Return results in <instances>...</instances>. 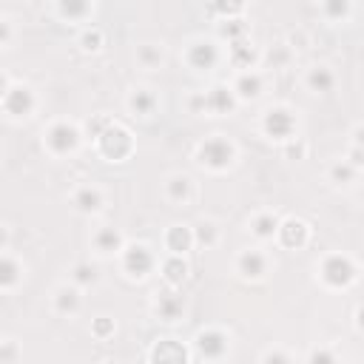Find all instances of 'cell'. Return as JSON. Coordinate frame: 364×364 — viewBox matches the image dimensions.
Here are the masks:
<instances>
[{"mask_svg":"<svg viewBox=\"0 0 364 364\" xmlns=\"http://www.w3.org/2000/svg\"><path fill=\"white\" fill-rule=\"evenodd\" d=\"M165 193H168V200L171 202H188L191 200V180L177 174L165 182Z\"/></svg>","mask_w":364,"mask_h":364,"instance_id":"cell-21","label":"cell"},{"mask_svg":"<svg viewBox=\"0 0 364 364\" xmlns=\"http://www.w3.org/2000/svg\"><path fill=\"white\" fill-rule=\"evenodd\" d=\"M162 271H165V279L171 285H182L185 276H188V265H185L182 256H171V259L162 262Z\"/></svg>","mask_w":364,"mask_h":364,"instance_id":"cell-23","label":"cell"},{"mask_svg":"<svg viewBox=\"0 0 364 364\" xmlns=\"http://www.w3.org/2000/svg\"><path fill=\"white\" fill-rule=\"evenodd\" d=\"M3 106L12 117H29L35 108V94L26 86H9L6 97H3Z\"/></svg>","mask_w":364,"mask_h":364,"instance_id":"cell-7","label":"cell"},{"mask_svg":"<svg viewBox=\"0 0 364 364\" xmlns=\"http://www.w3.org/2000/svg\"><path fill=\"white\" fill-rule=\"evenodd\" d=\"M151 364H188V350L177 338H162L151 350Z\"/></svg>","mask_w":364,"mask_h":364,"instance_id":"cell-9","label":"cell"},{"mask_svg":"<svg viewBox=\"0 0 364 364\" xmlns=\"http://www.w3.org/2000/svg\"><path fill=\"white\" fill-rule=\"evenodd\" d=\"M216 236H220V231H216L213 222H200V225H197V233H193V239L202 242V245H213Z\"/></svg>","mask_w":364,"mask_h":364,"instance_id":"cell-27","label":"cell"},{"mask_svg":"<svg viewBox=\"0 0 364 364\" xmlns=\"http://www.w3.org/2000/svg\"><path fill=\"white\" fill-rule=\"evenodd\" d=\"M251 228H253V233L259 236V239H271L276 231H279V220L274 213H259L256 220L251 222Z\"/></svg>","mask_w":364,"mask_h":364,"instance_id":"cell-24","label":"cell"},{"mask_svg":"<svg viewBox=\"0 0 364 364\" xmlns=\"http://www.w3.org/2000/svg\"><path fill=\"white\" fill-rule=\"evenodd\" d=\"M197 350L208 358V361H220L228 353V336L222 330H202L197 336Z\"/></svg>","mask_w":364,"mask_h":364,"instance_id":"cell-8","label":"cell"},{"mask_svg":"<svg viewBox=\"0 0 364 364\" xmlns=\"http://www.w3.org/2000/svg\"><path fill=\"white\" fill-rule=\"evenodd\" d=\"M94 333H97V336H108V333H114V322L106 319V316H103V319H97V322H94Z\"/></svg>","mask_w":364,"mask_h":364,"instance_id":"cell-34","label":"cell"},{"mask_svg":"<svg viewBox=\"0 0 364 364\" xmlns=\"http://www.w3.org/2000/svg\"><path fill=\"white\" fill-rule=\"evenodd\" d=\"M265 364H290V358L282 350H271V353H265Z\"/></svg>","mask_w":364,"mask_h":364,"instance_id":"cell-35","label":"cell"},{"mask_svg":"<svg viewBox=\"0 0 364 364\" xmlns=\"http://www.w3.org/2000/svg\"><path fill=\"white\" fill-rule=\"evenodd\" d=\"M330 177H333V182H338V185H345V182H350V180L356 177V168H350L347 162H338V165H333V171H330Z\"/></svg>","mask_w":364,"mask_h":364,"instance_id":"cell-28","label":"cell"},{"mask_svg":"<svg viewBox=\"0 0 364 364\" xmlns=\"http://www.w3.org/2000/svg\"><path fill=\"white\" fill-rule=\"evenodd\" d=\"M202 108L205 111H213V114H225L233 108V91H228L225 86L213 88L208 94H202Z\"/></svg>","mask_w":364,"mask_h":364,"instance_id":"cell-13","label":"cell"},{"mask_svg":"<svg viewBox=\"0 0 364 364\" xmlns=\"http://www.w3.org/2000/svg\"><path fill=\"white\" fill-rule=\"evenodd\" d=\"M165 245H168V251H171V256H182L193 245V233L185 225H174L165 233Z\"/></svg>","mask_w":364,"mask_h":364,"instance_id":"cell-14","label":"cell"},{"mask_svg":"<svg viewBox=\"0 0 364 364\" xmlns=\"http://www.w3.org/2000/svg\"><path fill=\"white\" fill-rule=\"evenodd\" d=\"M103 364H119V361H103Z\"/></svg>","mask_w":364,"mask_h":364,"instance_id":"cell-40","label":"cell"},{"mask_svg":"<svg viewBox=\"0 0 364 364\" xmlns=\"http://www.w3.org/2000/svg\"><path fill=\"white\" fill-rule=\"evenodd\" d=\"M197 157H200L202 165L213 168V171H222V168H228L233 162V145L225 137H211L200 145Z\"/></svg>","mask_w":364,"mask_h":364,"instance_id":"cell-1","label":"cell"},{"mask_svg":"<svg viewBox=\"0 0 364 364\" xmlns=\"http://www.w3.org/2000/svg\"><path fill=\"white\" fill-rule=\"evenodd\" d=\"M75 282H77L80 287L94 285V282H97V268H94V265H88V262H80L77 268H75Z\"/></svg>","mask_w":364,"mask_h":364,"instance_id":"cell-26","label":"cell"},{"mask_svg":"<svg viewBox=\"0 0 364 364\" xmlns=\"http://www.w3.org/2000/svg\"><path fill=\"white\" fill-rule=\"evenodd\" d=\"M100 151H103V157H108V160H126L128 154H131V149H134V140H131V134L126 131V128H119V126H108L100 137Z\"/></svg>","mask_w":364,"mask_h":364,"instance_id":"cell-2","label":"cell"},{"mask_svg":"<svg viewBox=\"0 0 364 364\" xmlns=\"http://www.w3.org/2000/svg\"><path fill=\"white\" fill-rule=\"evenodd\" d=\"M265 131H268V137H274V140H290L296 131V119L285 108H274V111H268V117H265Z\"/></svg>","mask_w":364,"mask_h":364,"instance_id":"cell-6","label":"cell"},{"mask_svg":"<svg viewBox=\"0 0 364 364\" xmlns=\"http://www.w3.org/2000/svg\"><path fill=\"white\" fill-rule=\"evenodd\" d=\"M128 106H131V111H137V114H151L154 106H157V97H154L151 91H134L131 100H128Z\"/></svg>","mask_w":364,"mask_h":364,"instance_id":"cell-25","label":"cell"},{"mask_svg":"<svg viewBox=\"0 0 364 364\" xmlns=\"http://www.w3.org/2000/svg\"><path fill=\"white\" fill-rule=\"evenodd\" d=\"M140 60L145 66H160L162 63V52H160V48H154V46H142L140 48Z\"/></svg>","mask_w":364,"mask_h":364,"instance_id":"cell-29","label":"cell"},{"mask_svg":"<svg viewBox=\"0 0 364 364\" xmlns=\"http://www.w3.org/2000/svg\"><path fill=\"white\" fill-rule=\"evenodd\" d=\"M310 364H336V356H333L327 347H322V350H313V356H310Z\"/></svg>","mask_w":364,"mask_h":364,"instance_id":"cell-31","label":"cell"},{"mask_svg":"<svg viewBox=\"0 0 364 364\" xmlns=\"http://www.w3.org/2000/svg\"><path fill=\"white\" fill-rule=\"evenodd\" d=\"M6 239H9V233H6V228H3V225H0V248L6 245Z\"/></svg>","mask_w":364,"mask_h":364,"instance_id":"cell-39","label":"cell"},{"mask_svg":"<svg viewBox=\"0 0 364 364\" xmlns=\"http://www.w3.org/2000/svg\"><path fill=\"white\" fill-rule=\"evenodd\" d=\"M100 43H103V35L97 32V29H91V32L83 35V48H86V52H97V48H100Z\"/></svg>","mask_w":364,"mask_h":364,"instance_id":"cell-30","label":"cell"},{"mask_svg":"<svg viewBox=\"0 0 364 364\" xmlns=\"http://www.w3.org/2000/svg\"><path fill=\"white\" fill-rule=\"evenodd\" d=\"M322 279H325V285H330V287H347V285L356 279V265H353L347 256L333 253V256H327V259L322 262Z\"/></svg>","mask_w":364,"mask_h":364,"instance_id":"cell-3","label":"cell"},{"mask_svg":"<svg viewBox=\"0 0 364 364\" xmlns=\"http://www.w3.org/2000/svg\"><path fill=\"white\" fill-rule=\"evenodd\" d=\"M182 313H185V307H182V299L180 296H160V302H157V316L162 322H177Z\"/></svg>","mask_w":364,"mask_h":364,"instance_id":"cell-20","label":"cell"},{"mask_svg":"<svg viewBox=\"0 0 364 364\" xmlns=\"http://www.w3.org/2000/svg\"><path fill=\"white\" fill-rule=\"evenodd\" d=\"M55 310L68 316V313H77L80 310V294L77 287H60L55 294Z\"/></svg>","mask_w":364,"mask_h":364,"instance_id":"cell-16","label":"cell"},{"mask_svg":"<svg viewBox=\"0 0 364 364\" xmlns=\"http://www.w3.org/2000/svg\"><path fill=\"white\" fill-rule=\"evenodd\" d=\"M86 12H88L86 3H63L60 6V15H66V17H77V15H86Z\"/></svg>","mask_w":364,"mask_h":364,"instance_id":"cell-32","label":"cell"},{"mask_svg":"<svg viewBox=\"0 0 364 364\" xmlns=\"http://www.w3.org/2000/svg\"><path fill=\"white\" fill-rule=\"evenodd\" d=\"M236 271L245 279H259V276L268 274V259H265V253H259V251H245L236 259Z\"/></svg>","mask_w":364,"mask_h":364,"instance_id":"cell-10","label":"cell"},{"mask_svg":"<svg viewBox=\"0 0 364 364\" xmlns=\"http://www.w3.org/2000/svg\"><path fill=\"white\" fill-rule=\"evenodd\" d=\"M287 154H290V157H299V154H305V145H290V149H287Z\"/></svg>","mask_w":364,"mask_h":364,"instance_id":"cell-38","label":"cell"},{"mask_svg":"<svg viewBox=\"0 0 364 364\" xmlns=\"http://www.w3.org/2000/svg\"><path fill=\"white\" fill-rule=\"evenodd\" d=\"M94 248L100 253H117L123 248V233L114 231V228H103L94 233Z\"/></svg>","mask_w":364,"mask_h":364,"instance_id":"cell-15","label":"cell"},{"mask_svg":"<svg viewBox=\"0 0 364 364\" xmlns=\"http://www.w3.org/2000/svg\"><path fill=\"white\" fill-rule=\"evenodd\" d=\"M75 205L83 213H94V211H100V205H103V193L97 188H91V185H86V188H80L75 193Z\"/></svg>","mask_w":364,"mask_h":364,"instance_id":"cell-18","label":"cell"},{"mask_svg":"<svg viewBox=\"0 0 364 364\" xmlns=\"http://www.w3.org/2000/svg\"><path fill=\"white\" fill-rule=\"evenodd\" d=\"M336 77H333V71L325 68V66H316V68H310V75H307V86L310 91H316V94H327L333 88Z\"/></svg>","mask_w":364,"mask_h":364,"instance_id":"cell-19","label":"cell"},{"mask_svg":"<svg viewBox=\"0 0 364 364\" xmlns=\"http://www.w3.org/2000/svg\"><path fill=\"white\" fill-rule=\"evenodd\" d=\"M77 142H80V131L75 126H68V123H55L52 128L46 131V145L57 157L71 154V151L77 149Z\"/></svg>","mask_w":364,"mask_h":364,"instance_id":"cell-4","label":"cell"},{"mask_svg":"<svg viewBox=\"0 0 364 364\" xmlns=\"http://www.w3.org/2000/svg\"><path fill=\"white\" fill-rule=\"evenodd\" d=\"M6 91H9V80H6L3 75H0V100H3V97H6Z\"/></svg>","mask_w":364,"mask_h":364,"instance_id":"cell-37","label":"cell"},{"mask_svg":"<svg viewBox=\"0 0 364 364\" xmlns=\"http://www.w3.org/2000/svg\"><path fill=\"white\" fill-rule=\"evenodd\" d=\"M12 37V29H9V23L6 20H0V46H3L6 40Z\"/></svg>","mask_w":364,"mask_h":364,"instance_id":"cell-36","label":"cell"},{"mask_svg":"<svg viewBox=\"0 0 364 364\" xmlns=\"http://www.w3.org/2000/svg\"><path fill=\"white\" fill-rule=\"evenodd\" d=\"M233 91L242 97V100H253V97H259V91H262V77L256 71H245V75H239Z\"/></svg>","mask_w":364,"mask_h":364,"instance_id":"cell-17","label":"cell"},{"mask_svg":"<svg viewBox=\"0 0 364 364\" xmlns=\"http://www.w3.org/2000/svg\"><path fill=\"white\" fill-rule=\"evenodd\" d=\"M216 60H220V52H216L213 43H197V46L188 48V63H191L193 68H200V71L213 68Z\"/></svg>","mask_w":364,"mask_h":364,"instance_id":"cell-11","label":"cell"},{"mask_svg":"<svg viewBox=\"0 0 364 364\" xmlns=\"http://www.w3.org/2000/svg\"><path fill=\"white\" fill-rule=\"evenodd\" d=\"M279 239H282V245L287 248H302L305 242H307V225L302 220H287V222H279Z\"/></svg>","mask_w":364,"mask_h":364,"instance_id":"cell-12","label":"cell"},{"mask_svg":"<svg viewBox=\"0 0 364 364\" xmlns=\"http://www.w3.org/2000/svg\"><path fill=\"white\" fill-rule=\"evenodd\" d=\"M123 268L128 271V276L134 279H142L149 276L151 268H154V256L145 245H128L126 253H123Z\"/></svg>","mask_w":364,"mask_h":364,"instance_id":"cell-5","label":"cell"},{"mask_svg":"<svg viewBox=\"0 0 364 364\" xmlns=\"http://www.w3.org/2000/svg\"><path fill=\"white\" fill-rule=\"evenodd\" d=\"M20 265L12 256H0V290H9L20 282Z\"/></svg>","mask_w":364,"mask_h":364,"instance_id":"cell-22","label":"cell"},{"mask_svg":"<svg viewBox=\"0 0 364 364\" xmlns=\"http://www.w3.org/2000/svg\"><path fill=\"white\" fill-rule=\"evenodd\" d=\"M108 126H111V119L108 117H100V119H94V123H88V131H91V137H100Z\"/></svg>","mask_w":364,"mask_h":364,"instance_id":"cell-33","label":"cell"}]
</instances>
